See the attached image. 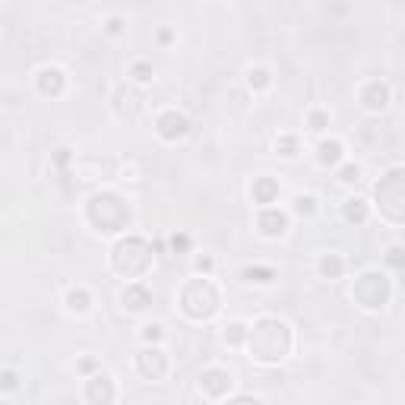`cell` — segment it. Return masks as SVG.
<instances>
[{
  "instance_id": "1",
  "label": "cell",
  "mask_w": 405,
  "mask_h": 405,
  "mask_svg": "<svg viewBox=\"0 0 405 405\" xmlns=\"http://www.w3.org/2000/svg\"><path fill=\"white\" fill-rule=\"evenodd\" d=\"M250 358L260 364H279L289 358L291 352V330L289 323H282L279 317H263L247 330Z\"/></svg>"
},
{
  "instance_id": "2",
  "label": "cell",
  "mask_w": 405,
  "mask_h": 405,
  "mask_svg": "<svg viewBox=\"0 0 405 405\" xmlns=\"http://www.w3.org/2000/svg\"><path fill=\"white\" fill-rule=\"evenodd\" d=\"M86 215H89L92 228L101 234H117L130 225V206L117 193H95L86 206Z\"/></svg>"
},
{
  "instance_id": "3",
  "label": "cell",
  "mask_w": 405,
  "mask_h": 405,
  "mask_svg": "<svg viewBox=\"0 0 405 405\" xmlns=\"http://www.w3.org/2000/svg\"><path fill=\"white\" fill-rule=\"evenodd\" d=\"M111 266H114V273L127 275V279H140L146 269L152 266V247L146 238H121L111 250Z\"/></svg>"
},
{
  "instance_id": "4",
  "label": "cell",
  "mask_w": 405,
  "mask_h": 405,
  "mask_svg": "<svg viewBox=\"0 0 405 405\" xmlns=\"http://www.w3.org/2000/svg\"><path fill=\"white\" fill-rule=\"evenodd\" d=\"M219 307H222V298H219V289L209 279H191L181 289V310L191 320H212L219 314Z\"/></svg>"
},
{
  "instance_id": "5",
  "label": "cell",
  "mask_w": 405,
  "mask_h": 405,
  "mask_svg": "<svg viewBox=\"0 0 405 405\" xmlns=\"http://www.w3.org/2000/svg\"><path fill=\"white\" fill-rule=\"evenodd\" d=\"M377 193V206L386 215L393 225H402L405 219V171L402 168H393L386 177H380V184L373 187Z\"/></svg>"
},
{
  "instance_id": "6",
  "label": "cell",
  "mask_w": 405,
  "mask_h": 405,
  "mask_svg": "<svg viewBox=\"0 0 405 405\" xmlns=\"http://www.w3.org/2000/svg\"><path fill=\"white\" fill-rule=\"evenodd\" d=\"M352 295H355V301L364 310H377V307H383L389 301V279L383 273H373L371 269V273L358 275Z\"/></svg>"
},
{
  "instance_id": "7",
  "label": "cell",
  "mask_w": 405,
  "mask_h": 405,
  "mask_svg": "<svg viewBox=\"0 0 405 405\" xmlns=\"http://www.w3.org/2000/svg\"><path fill=\"white\" fill-rule=\"evenodd\" d=\"M136 371L146 377V380H162L168 373V355L165 352H158V348H146V352H140L136 355Z\"/></svg>"
},
{
  "instance_id": "8",
  "label": "cell",
  "mask_w": 405,
  "mask_h": 405,
  "mask_svg": "<svg viewBox=\"0 0 405 405\" xmlns=\"http://www.w3.org/2000/svg\"><path fill=\"white\" fill-rule=\"evenodd\" d=\"M156 130H158L162 140L177 143V140H184V136L191 133V121H187L184 114H177V111H165V114H158Z\"/></svg>"
},
{
  "instance_id": "9",
  "label": "cell",
  "mask_w": 405,
  "mask_h": 405,
  "mask_svg": "<svg viewBox=\"0 0 405 405\" xmlns=\"http://www.w3.org/2000/svg\"><path fill=\"white\" fill-rule=\"evenodd\" d=\"M199 389H203L209 399L228 396V389H232V373L222 371V367H209V371H203V377H199Z\"/></svg>"
},
{
  "instance_id": "10",
  "label": "cell",
  "mask_w": 405,
  "mask_h": 405,
  "mask_svg": "<svg viewBox=\"0 0 405 405\" xmlns=\"http://www.w3.org/2000/svg\"><path fill=\"white\" fill-rule=\"evenodd\" d=\"M256 225H260V232L266 238H282V234L289 232V215L282 212V209H263V212L256 215Z\"/></svg>"
},
{
  "instance_id": "11",
  "label": "cell",
  "mask_w": 405,
  "mask_h": 405,
  "mask_svg": "<svg viewBox=\"0 0 405 405\" xmlns=\"http://www.w3.org/2000/svg\"><path fill=\"white\" fill-rule=\"evenodd\" d=\"M35 83H38V92H42V95H48V99H58V95H64V89H66V76L60 73L58 66H45Z\"/></svg>"
},
{
  "instance_id": "12",
  "label": "cell",
  "mask_w": 405,
  "mask_h": 405,
  "mask_svg": "<svg viewBox=\"0 0 405 405\" xmlns=\"http://www.w3.org/2000/svg\"><path fill=\"white\" fill-rule=\"evenodd\" d=\"M121 304L127 307V310H146V307L152 304V291L146 289V285H140V282H133V285H127L124 291H121Z\"/></svg>"
},
{
  "instance_id": "13",
  "label": "cell",
  "mask_w": 405,
  "mask_h": 405,
  "mask_svg": "<svg viewBox=\"0 0 405 405\" xmlns=\"http://www.w3.org/2000/svg\"><path fill=\"white\" fill-rule=\"evenodd\" d=\"M114 386H111V380H108L105 373H95L89 383H86V399L89 402H95V405H101V402H114Z\"/></svg>"
},
{
  "instance_id": "14",
  "label": "cell",
  "mask_w": 405,
  "mask_h": 405,
  "mask_svg": "<svg viewBox=\"0 0 405 405\" xmlns=\"http://www.w3.org/2000/svg\"><path fill=\"white\" fill-rule=\"evenodd\" d=\"M361 101L367 111H383L389 105V86L386 83H367L361 92Z\"/></svg>"
},
{
  "instance_id": "15",
  "label": "cell",
  "mask_w": 405,
  "mask_h": 405,
  "mask_svg": "<svg viewBox=\"0 0 405 405\" xmlns=\"http://www.w3.org/2000/svg\"><path fill=\"white\" fill-rule=\"evenodd\" d=\"M250 193H254V203H273V199L279 197V181H273V177H256Z\"/></svg>"
},
{
  "instance_id": "16",
  "label": "cell",
  "mask_w": 405,
  "mask_h": 405,
  "mask_svg": "<svg viewBox=\"0 0 405 405\" xmlns=\"http://www.w3.org/2000/svg\"><path fill=\"white\" fill-rule=\"evenodd\" d=\"M317 158H320V165L332 168L342 162V143L339 140H323L320 146H317Z\"/></svg>"
},
{
  "instance_id": "17",
  "label": "cell",
  "mask_w": 405,
  "mask_h": 405,
  "mask_svg": "<svg viewBox=\"0 0 405 405\" xmlns=\"http://www.w3.org/2000/svg\"><path fill=\"white\" fill-rule=\"evenodd\" d=\"M241 275H244V282H256V285H269V282L279 279L273 266H247Z\"/></svg>"
},
{
  "instance_id": "18",
  "label": "cell",
  "mask_w": 405,
  "mask_h": 405,
  "mask_svg": "<svg viewBox=\"0 0 405 405\" xmlns=\"http://www.w3.org/2000/svg\"><path fill=\"white\" fill-rule=\"evenodd\" d=\"M342 215H345V222H352V225H361L364 219H367V203L364 199H348L345 206H342Z\"/></svg>"
},
{
  "instance_id": "19",
  "label": "cell",
  "mask_w": 405,
  "mask_h": 405,
  "mask_svg": "<svg viewBox=\"0 0 405 405\" xmlns=\"http://www.w3.org/2000/svg\"><path fill=\"white\" fill-rule=\"evenodd\" d=\"M342 269H345V263H342L339 254H326L320 260V275H323V279H339Z\"/></svg>"
},
{
  "instance_id": "20",
  "label": "cell",
  "mask_w": 405,
  "mask_h": 405,
  "mask_svg": "<svg viewBox=\"0 0 405 405\" xmlns=\"http://www.w3.org/2000/svg\"><path fill=\"white\" fill-rule=\"evenodd\" d=\"M89 304H92V295L86 289H70V291H66V307H70V310H76V314H86V310H89Z\"/></svg>"
},
{
  "instance_id": "21",
  "label": "cell",
  "mask_w": 405,
  "mask_h": 405,
  "mask_svg": "<svg viewBox=\"0 0 405 405\" xmlns=\"http://www.w3.org/2000/svg\"><path fill=\"white\" fill-rule=\"evenodd\" d=\"M117 108H121V114H127L133 121V117L140 114V95L136 92H117Z\"/></svg>"
},
{
  "instance_id": "22",
  "label": "cell",
  "mask_w": 405,
  "mask_h": 405,
  "mask_svg": "<svg viewBox=\"0 0 405 405\" xmlns=\"http://www.w3.org/2000/svg\"><path fill=\"white\" fill-rule=\"evenodd\" d=\"M244 339H247V326H244V323H228V326H225V342H228V345H241Z\"/></svg>"
},
{
  "instance_id": "23",
  "label": "cell",
  "mask_w": 405,
  "mask_h": 405,
  "mask_svg": "<svg viewBox=\"0 0 405 405\" xmlns=\"http://www.w3.org/2000/svg\"><path fill=\"white\" fill-rule=\"evenodd\" d=\"M275 149H279V156H285V158L298 156V136H279V140H275Z\"/></svg>"
},
{
  "instance_id": "24",
  "label": "cell",
  "mask_w": 405,
  "mask_h": 405,
  "mask_svg": "<svg viewBox=\"0 0 405 405\" xmlns=\"http://www.w3.org/2000/svg\"><path fill=\"white\" fill-rule=\"evenodd\" d=\"M247 83H250V89H266V86H269V70H263V66L250 70V73H247Z\"/></svg>"
},
{
  "instance_id": "25",
  "label": "cell",
  "mask_w": 405,
  "mask_h": 405,
  "mask_svg": "<svg viewBox=\"0 0 405 405\" xmlns=\"http://www.w3.org/2000/svg\"><path fill=\"white\" fill-rule=\"evenodd\" d=\"M130 73L136 83H149L152 79V64H146V60H136V64L130 66Z\"/></svg>"
},
{
  "instance_id": "26",
  "label": "cell",
  "mask_w": 405,
  "mask_h": 405,
  "mask_svg": "<svg viewBox=\"0 0 405 405\" xmlns=\"http://www.w3.org/2000/svg\"><path fill=\"white\" fill-rule=\"evenodd\" d=\"M295 212L298 215H314L317 212V199L314 197H298L295 199Z\"/></svg>"
},
{
  "instance_id": "27",
  "label": "cell",
  "mask_w": 405,
  "mask_h": 405,
  "mask_svg": "<svg viewBox=\"0 0 405 405\" xmlns=\"http://www.w3.org/2000/svg\"><path fill=\"white\" fill-rule=\"evenodd\" d=\"M0 389H3V393L19 389V373L16 371H3V373H0Z\"/></svg>"
},
{
  "instance_id": "28",
  "label": "cell",
  "mask_w": 405,
  "mask_h": 405,
  "mask_svg": "<svg viewBox=\"0 0 405 405\" xmlns=\"http://www.w3.org/2000/svg\"><path fill=\"white\" fill-rule=\"evenodd\" d=\"M339 181L342 184H358V181H361V168H358V165H345L339 171Z\"/></svg>"
},
{
  "instance_id": "29",
  "label": "cell",
  "mask_w": 405,
  "mask_h": 405,
  "mask_svg": "<svg viewBox=\"0 0 405 405\" xmlns=\"http://www.w3.org/2000/svg\"><path fill=\"white\" fill-rule=\"evenodd\" d=\"M307 124H310V130H326V124H330V117L323 114V111H310V117H307Z\"/></svg>"
},
{
  "instance_id": "30",
  "label": "cell",
  "mask_w": 405,
  "mask_h": 405,
  "mask_svg": "<svg viewBox=\"0 0 405 405\" xmlns=\"http://www.w3.org/2000/svg\"><path fill=\"white\" fill-rule=\"evenodd\" d=\"M143 339H146V342H158V339H162V326H158V323L143 326Z\"/></svg>"
},
{
  "instance_id": "31",
  "label": "cell",
  "mask_w": 405,
  "mask_h": 405,
  "mask_svg": "<svg viewBox=\"0 0 405 405\" xmlns=\"http://www.w3.org/2000/svg\"><path fill=\"white\" fill-rule=\"evenodd\" d=\"M171 247H174V254H184V250H191V238H187V234H174Z\"/></svg>"
},
{
  "instance_id": "32",
  "label": "cell",
  "mask_w": 405,
  "mask_h": 405,
  "mask_svg": "<svg viewBox=\"0 0 405 405\" xmlns=\"http://www.w3.org/2000/svg\"><path fill=\"white\" fill-rule=\"evenodd\" d=\"M389 266H396V269H402V263H405V256H402V247H393L389 250Z\"/></svg>"
},
{
  "instance_id": "33",
  "label": "cell",
  "mask_w": 405,
  "mask_h": 405,
  "mask_svg": "<svg viewBox=\"0 0 405 405\" xmlns=\"http://www.w3.org/2000/svg\"><path fill=\"white\" fill-rule=\"evenodd\" d=\"M108 32H111V35H121V32H124V19L111 16V19H108Z\"/></svg>"
},
{
  "instance_id": "34",
  "label": "cell",
  "mask_w": 405,
  "mask_h": 405,
  "mask_svg": "<svg viewBox=\"0 0 405 405\" xmlns=\"http://www.w3.org/2000/svg\"><path fill=\"white\" fill-rule=\"evenodd\" d=\"M197 269L199 273H209L212 269V256H197Z\"/></svg>"
},
{
  "instance_id": "35",
  "label": "cell",
  "mask_w": 405,
  "mask_h": 405,
  "mask_svg": "<svg viewBox=\"0 0 405 405\" xmlns=\"http://www.w3.org/2000/svg\"><path fill=\"white\" fill-rule=\"evenodd\" d=\"M58 165H66V162H70V149H58Z\"/></svg>"
},
{
  "instance_id": "36",
  "label": "cell",
  "mask_w": 405,
  "mask_h": 405,
  "mask_svg": "<svg viewBox=\"0 0 405 405\" xmlns=\"http://www.w3.org/2000/svg\"><path fill=\"white\" fill-rule=\"evenodd\" d=\"M79 367H83V371H95V361H92V358H86V361H79Z\"/></svg>"
}]
</instances>
